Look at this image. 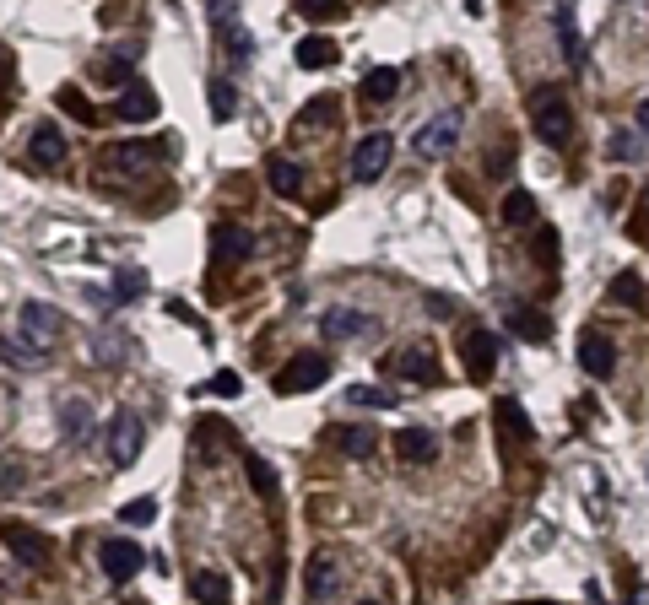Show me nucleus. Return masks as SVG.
I'll return each mask as SVG.
<instances>
[{"mask_svg": "<svg viewBox=\"0 0 649 605\" xmlns=\"http://www.w3.org/2000/svg\"><path fill=\"white\" fill-rule=\"evenodd\" d=\"M531 125H536V136L547 146H568V136H574V109H568L563 92H552V87L536 92L531 98Z\"/></svg>", "mask_w": 649, "mask_h": 605, "instance_id": "f257e3e1", "label": "nucleus"}, {"mask_svg": "<svg viewBox=\"0 0 649 605\" xmlns=\"http://www.w3.org/2000/svg\"><path fill=\"white\" fill-rule=\"evenodd\" d=\"M0 541H6V551L22 562V568H49V562H55V541H49L44 530H33V524L6 519L0 524Z\"/></svg>", "mask_w": 649, "mask_h": 605, "instance_id": "f03ea898", "label": "nucleus"}, {"mask_svg": "<svg viewBox=\"0 0 649 605\" xmlns=\"http://www.w3.org/2000/svg\"><path fill=\"white\" fill-rule=\"evenodd\" d=\"M168 146H157V141H119V146H109V152H103V173H109V179H136L141 168H152L157 157H163Z\"/></svg>", "mask_w": 649, "mask_h": 605, "instance_id": "7ed1b4c3", "label": "nucleus"}, {"mask_svg": "<svg viewBox=\"0 0 649 605\" xmlns=\"http://www.w3.org/2000/svg\"><path fill=\"white\" fill-rule=\"evenodd\" d=\"M330 379V357L325 352H298L276 373V395H303V389H320Z\"/></svg>", "mask_w": 649, "mask_h": 605, "instance_id": "20e7f679", "label": "nucleus"}, {"mask_svg": "<svg viewBox=\"0 0 649 605\" xmlns=\"http://www.w3.org/2000/svg\"><path fill=\"white\" fill-rule=\"evenodd\" d=\"M141 443H147V422H141L136 411H119L114 427H109V465L125 470L141 460Z\"/></svg>", "mask_w": 649, "mask_h": 605, "instance_id": "39448f33", "label": "nucleus"}, {"mask_svg": "<svg viewBox=\"0 0 649 605\" xmlns=\"http://www.w3.org/2000/svg\"><path fill=\"white\" fill-rule=\"evenodd\" d=\"M390 157H395V136H384V130H368V136L357 141V152H352V179H357V184L384 179Z\"/></svg>", "mask_w": 649, "mask_h": 605, "instance_id": "423d86ee", "label": "nucleus"}, {"mask_svg": "<svg viewBox=\"0 0 649 605\" xmlns=\"http://www.w3.org/2000/svg\"><path fill=\"white\" fill-rule=\"evenodd\" d=\"M455 141H460V114H439V119H428V125L412 136L417 146V157H449L455 152Z\"/></svg>", "mask_w": 649, "mask_h": 605, "instance_id": "0eeeda50", "label": "nucleus"}, {"mask_svg": "<svg viewBox=\"0 0 649 605\" xmlns=\"http://www.w3.org/2000/svg\"><path fill=\"white\" fill-rule=\"evenodd\" d=\"M255 254V233L249 227H233V222H217L211 227V260L217 265H238Z\"/></svg>", "mask_w": 649, "mask_h": 605, "instance_id": "6e6552de", "label": "nucleus"}, {"mask_svg": "<svg viewBox=\"0 0 649 605\" xmlns=\"http://www.w3.org/2000/svg\"><path fill=\"white\" fill-rule=\"evenodd\" d=\"M498 352H503V341H498L493 330H471V335H466V373H471L476 384H487V379H493Z\"/></svg>", "mask_w": 649, "mask_h": 605, "instance_id": "1a4fd4ad", "label": "nucleus"}, {"mask_svg": "<svg viewBox=\"0 0 649 605\" xmlns=\"http://www.w3.org/2000/svg\"><path fill=\"white\" fill-rule=\"evenodd\" d=\"M579 368H585L590 379H612L617 373V346L606 341L601 330H585L579 335Z\"/></svg>", "mask_w": 649, "mask_h": 605, "instance_id": "9d476101", "label": "nucleus"}, {"mask_svg": "<svg viewBox=\"0 0 649 605\" xmlns=\"http://www.w3.org/2000/svg\"><path fill=\"white\" fill-rule=\"evenodd\" d=\"M103 573L114 578V584H125V578H136L141 568H147V551H141L136 541H103Z\"/></svg>", "mask_w": 649, "mask_h": 605, "instance_id": "9b49d317", "label": "nucleus"}, {"mask_svg": "<svg viewBox=\"0 0 649 605\" xmlns=\"http://www.w3.org/2000/svg\"><path fill=\"white\" fill-rule=\"evenodd\" d=\"M60 330H65V319H60V308H49V303H22V335L38 346H55L60 341Z\"/></svg>", "mask_w": 649, "mask_h": 605, "instance_id": "f8f14e48", "label": "nucleus"}, {"mask_svg": "<svg viewBox=\"0 0 649 605\" xmlns=\"http://www.w3.org/2000/svg\"><path fill=\"white\" fill-rule=\"evenodd\" d=\"M368 330H374V319H368L363 308H325L320 314L325 341H352V335H368Z\"/></svg>", "mask_w": 649, "mask_h": 605, "instance_id": "ddd939ff", "label": "nucleus"}, {"mask_svg": "<svg viewBox=\"0 0 649 605\" xmlns=\"http://www.w3.org/2000/svg\"><path fill=\"white\" fill-rule=\"evenodd\" d=\"M493 422H498V433L509 438V443H531V438H536L531 416H525V406H520L514 395H498V400H493Z\"/></svg>", "mask_w": 649, "mask_h": 605, "instance_id": "4468645a", "label": "nucleus"}, {"mask_svg": "<svg viewBox=\"0 0 649 605\" xmlns=\"http://www.w3.org/2000/svg\"><path fill=\"white\" fill-rule=\"evenodd\" d=\"M395 373L412 379V384H439V357H433V346H401Z\"/></svg>", "mask_w": 649, "mask_h": 605, "instance_id": "2eb2a0df", "label": "nucleus"}, {"mask_svg": "<svg viewBox=\"0 0 649 605\" xmlns=\"http://www.w3.org/2000/svg\"><path fill=\"white\" fill-rule=\"evenodd\" d=\"M395 454H401L406 465H433L439 460V438H433L428 427H406V433H395Z\"/></svg>", "mask_w": 649, "mask_h": 605, "instance_id": "dca6fc26", "label": "nucleus"}, {"mask_svg": "<svg viewBox=\"0 0 649 605\" xmlns=\"http://www.w3.org/2000/svg\"><path fill=\"white\" fill-rule=\"evenodd\" d=\"M28 163H33V168H60V163H65V136H60L55 125H38V130H33Z\"/></svg>", "mask_w": 649, "mask_h": 605, "instance_id": "f3484780", "label": "nucleus"}, {"mask_svg": "<svg viewBox=\"0 0 649 605\" xmlns=\"http://www.w3.org/2000/svg\"><path fill=\"white\" fill-rule=\"evenodd\" d=\"M114 114L125 119V125H147V119H157V92L152 87H125V98L114 103Z\"/></svg>", "mask_w": 649, "mask_h": 605, "instance_id": "a211bd4d", "label": "nucleus"}, {"mask_svg": "<svg viewBox=\"0 0 649 605\" xmlns=\"http://www.w3.org/2000/svg\"><path fill=\"white\" fill-rule=\"evenodd\" d=\"M330 443H336L347 460H368V454L379 449V433L374 427H330Z\"/></svg>", "mask_w": 649, "mask_h": 605, "instance_id": "6ab92c4d", "label": "nucleus"}, {"mask_svg": "<svg viewBox=\"0 0 649 605\" xmlns=\"http://www.w3.org/2000/svg\"><path fill=\"white\" fill-rule=\"evenodd\" d=\"M341 60V49H336V38H325V33H309L298 44V65L303 71H325V65H336Z\"/></svg>", "mask_w": 649, "mask_h": 605, "instance_id": "aec40b11", "label": "nucleus"}, {"mask_svg": "<svg viewBox=\"0 0 649 605\" xmlns=\"http://www.w3.org/2000/svg\"><path fill=\"white\" fill-rule=\"evenodd\" d=\"M0 357H6L11 368H44V362H49V346L28 341V335H22V341H11V335H0Z\"/></svg>", "mask_w": 649, "mask_h": 605, "instance_id": "412c9836", "label": "nucleus"}, {"mask_svg": "<svg viewBox=\"0 0 649 605\" xmlns=\"http://www.w3.org/2000/svg\"><path fill=\"white\" fill-rule=\"evenodd\" d=\"M395 92H401V71H395V65H374V71L363 76V98L368 103H390Z\"/></svg>", "mask_w": 649, "mask_h": 605, "instance_id": "4be33fe9", "label": "nucleus"}, {"mask_svg": "<svg viewBox=\"0 0 649 605\" xmlns=\"http://www.w3.org/2000/svg\"><path fill=\"white\" fill-rule=\"evenodd\" d=\"M303 589H309V600L336 595V589H341V578H336V557H325V551H320V557L309 562V584H303Z\"/></svg>", "mask_w": 649, "mask_h": 605, "instance_id": "5701e85b", "label": "nucleus"}, {"mask_svg": "<svg viewBox=\"0 0 649 605\" xmlns=\"http://www.w3.org/2000/svg\"><path fill=\"white\" fill-rule=\"evenodd\" d=\"M266 179H271V190L287 195V200L303 195V173H298V163H287V157H271V163H266Z\"/></svg>", "mask_w": 649, "mask_h": 605, "instance_id": "b1692460", "label": "nucleus"}, {"mask_svg": "<svg viewBox=\"0 0 649 605\" xmlns=\"http://www.w3.org/2000/svg\"><path fill=\"white\" fill-rule=\"evenodd\" d=\"M509 330H514V335H525V341H547V335H552L547 314H536V308H525V303H514V308H509Z\"/></svg>", "mask_w": 649, "mask_h": 605, "instance_id": "393cba45", "label": "nucleus"}, {"mask_svg": "<svg viewBox=\"0 0 649 605\" xmlns=\"http://www.w3.org/2000/svg\"><path fill=\"white\" fill-rule=\"evenodd\" d=\"M536 222V195L531 190H509L503 195V227H525Z\"/></svg>", "mask_w": 649, "mask_h": 605, "instance_id": "a878e982", "label": "nucleus"}, {"mask_svg": "<svg viewBox=\"0 0 649 605\" xmlns=\"http://www.w3.org/2000/svg\"><path fill=\"white\" fill-rule=\"evenodd\" d=\"M60 427H65V438H71V443H87V433H92V406H87V400H71V406L60 411Z\"/></svg>", "mask_w": 649, "mask_h": 605, "instance_id": "bb28decb", "label": "nucleus"}, {"mask_svg": "<svg viewBox=\"0 0 649 605\" xmlns=\"http://www.w3.org/2000/svg\"><path fill=\"white\" fill-rule=\"evenodd\" d=\"M552 22H558V38H563L568 65L579 71V65H585V49H579V33H574V6H558V17H552Z\"/></svg>", "mask_w": 649, "mask_h": 605, "instance_id": "cd10ccee", "label": "nucleus"}, {"mask_svg": "<svg viewBox=\"0 0 649 605\" xmlns=\"http://www.w3.org/2000/svg\"><path fill=\"white\" fill-rule=\"evenodd\" d=\"M55 103H60V114H71V119H76V125H98V109H92V103H87L76 87H60V92H55Z\"/></svg>", "mask_w": 649, "mask_h": 605, "instance_id": "c85d7f7f", "label": "nucleus"}, {"mask_svg": "<svg viewBox=\"0 0 649 605\" xmlns=\"http://www.w3.org/2000/svg\"><path fill=\"white\" fill-rule=\"evenodd\" d=\"M136 60H141V44H119V55L103 60V82H125L136 71Z\"/></svg>", "mask_w": 649, "mask_h": 605, "instance_id": "c756f323", "label": "nucleus"}, {"mask_svg": "<svg viewBox=\"0 0 649 605\" xmlns=\"http://www.w3.org/2000/svg\"><path fill=\"white\" fill-rule=\"evenodd\" d=\"M190 595H195V600H228L233 584H228V573H195Z\"/></svg>", "mask_w": 649, "mask_h": 605, "instance_id": "7c9ffc66", "label": "nucleus"}, {"mask_svg": "<svg viewBox=\"0 0 649 605\" xmlns=\"http://www.w3.org/2000/svg\"><path fill=\"white\" fill-rule=\"evenodd\" d=\"M347 400H352V406H374V411H390V406H395L390 389H374V384H352Z\"/></svg>", "mask_w": 649, "mask_h": 605, "instance_id": "2f4dec72", "label": "nucleus"}, {"mask_svg": "<svg viewBox=\"0 0 649 605\" xmlns=\"http://www.w3.org/2000/svg\"><path fill=\"white\" fill-rule=\"evenodd\" d=\"M141 287H147V271H136V265H125V271L114 276V303H130Z\"/></svg>", "mask_w": 649, "mask_h": 605, "instance_id": "473e14b6", "label": "nucleus"}, {"mask_svg": "<svg viewBox=\"0 0 649 605\" xmlns=\"http://www.w3.org/2000/svg\"><path fill=\"white\" fill-rule=\"evenodd\" d=\"M244 465H249V481H255V492H260V497H276V470L260 460V454H249Z\"/></svg>", "mask_w": 649, "mask_h": 605, "instance_id": "72a5a7b5", "label": "nucleus"}, {"mask_svg": "<svg viewBox=\"0 0 649 605\" xmlns=\"http://www.w3.org/2000/svg\"><path fill=\"white\" fill-rule=\"evenodd\" d=\"M201 395H222V400H228V395H244V379H238L233 368H222V373H211V379H206Z\"/></svg>", "mask_w": 649, "mask_h": 605, "instance_id": "f704fd0d", "label": "nucleus"}, {"mask_svg": "<svg viewBox=\"0 0 649 605\" xmlns=\"http://www.w3.org/2000/svg\"><path fill=\"white\" fill-rule=\"evenodd\" d=\"M157 519V497H136V503L119 508V524H152Z\"/></svg>", "mask_w": 649, "mask_h": 605, "instance_id": "c9c22d12", "label": "nucleus"}, {"mask_svg": "<svg viewBox=\"0 0 649 605\" xmlns=\"http://www.w3.org/2000/svg\"><path fill=\"white\" fill-rule=\"evenodd\" d=\"M206 92H211V114H217V119H233V87L217 76V82H211Z\"/></svg>", "mask_w": 649, "mask_h": 605, "instance_id": "e433bc0d", "label": "nucleus"}, {"mask_svg": "<svg viewBox=\"0 0 649 605\" xmlns=\"http://www.w3.org/2000/svg\"><path fill=\"white\" fill-rule=\"evenodd\" d=\"M303 17H347V0H298Z\"/></svg>", "mask_w": 649, "mask_h": 605, "instance_id": "4c0bfd02", "label": "nucleus"}, {"mask_svg": "<svg viewBox=\"0 0 649 605\" xmlns=\"http://www.w3.org/2000/svg\"><path fill=\"white\" fill-rule=\"evenodd\" d=\"M612 298H622V303H644V281L633 276V271L617 276V281H612Z\"/></svg>", "mask_w": 649, "mask_h": 605, "instance_id": "58836bf2", "label": "nucleus"}, {"mask_svg": "<svg viewBox=\"0 0 649 605\" xmlns=\"http://www.w3.org/2000/svg\"><path fill=\"white\" fill-rule=\"evenodd\" d=\"M17 481H22V460H0V497L17 492Z\"/></svg>", "mask_w": 649, "mask_h": 605, "instance_id": "ea45409f", "label": "nucleus"}, {"mask_svg": "<svg viewBox=\"0 0 649 605\" xmlns=\"http://www.w3.org/2000/svg\"><path fill=\"white\" fill-rule=\"evenodd\" d=\"M606 152H612V163H633V157H639V141H628V136H617L612 146H606Z\"/></svg>", "mask_w": 649, "mask_h": 605, "instance_id": "a19ab883", "label": "nucleus"}, {"mask_svg": "<svg viewBox=\"0 0 649 605\" xmlns=\"http://www.w3.org/2000/svg\"><path fill=\"white\" fill-rule=\"evenodd\" d=\"M314 119H330V103H325V98H320V103H309V109L298 114V130H309Z\"/></svg>", "mask_w": 649, "mask_h": 605, "instance_id": "79ce46f5", "label": "nucleus"}, {"mask_svg": "<svg viewBox=\"0 0 649 605\" xmlns=\"http://www.w3.org/2000/svg\"><path fill=\"white\" fill-rule=\"evenodd\" d=\"M633 222H639V238H649V184H644V195H639V211H633Z\"/></svg>", "mask_w": 649, "mask_h": 605, "instance_id": "37998d69", "label": "nucleus"}, {"mask_svg": "<svg viewBox=\"0 0 649 605\" xmlns=\"http://www.w3.org/2000/svg\"><path fill=\"white\" fill-rule=\"evenodd\" d=\"M428 303H433V314H439V319H449V314H455V303H449V298H444V292H433V298H428Z\"/></svg>", "mask_w": 649, "mask_h": 605, "instance_id": "c03bdc74", "label": "nucleus"}, {"mask_svg": "<svg viewBox=\"0 0 649 605\" xmlns=\"http://www.w3.org/2000/svg\"><path fill=\"white\" fill-rule=\"evenodd\" d=\"M206 11H211V22H222L228 17V0H206Z\"/></svg>", "mask_w": 649, "mask_h": 605, "instance_id": "a18cd8bd", "label": "nucleus"}, {"mask_svg": "<svg viewBox=\"0 0 649 605\" xmlns=\"http://www.w3.org/2000/svg\"><path fill=\"white\" fill-rule=\"evenodd\" d=\"M639 130H644V136H649V98L639 103Z\"/></svg>", "mask_w": 649, "mask_h": 605, "instance_id": "49530a36", "label": "nucleus"}]
</instances>
